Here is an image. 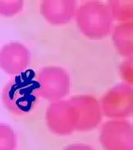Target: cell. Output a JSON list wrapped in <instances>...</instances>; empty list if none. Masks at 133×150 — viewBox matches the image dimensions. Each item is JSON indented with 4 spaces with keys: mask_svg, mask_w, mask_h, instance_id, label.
Segmentation results:
<instances>
[{
    "mask_svg": "<svg viewBox=\"0 0 133 150\" xmlns=\"http://www.w3.org/2000/svg\"><path fill=\"white\" fill-rule=\"evenodd\" d=\"M120 72L125 82L132 85V58H129L120 67Z\"/></svg>",
    "mask_w": 133,
    "mask_h": 150,
    "instance_id": "obj_14",
    "label": "cell"
},
{
    "mask_svg": "<svg viewBox=\"0 0 133 150\" xmlns=\"http://www.w3.org/2000/svg\"><path fill=\"white\" fill-rule=\"evenodd\" d=\"M17 136L13 128L5 123H0V150H15Z\"/></svg>",
    "mask_w": 133,
    "mask_h": 150,
    "instance_id": "obj_12",
    "label": "cell"
},
{
    "mask_svg": "<svg viewBox=\"0 0 133 150\" xmlns=\"http://www.w3.org/2000/svg\"><path fill=\"white\" fill-rule=\"evenodd\" d=\"M107 6L113 20L119 23L132 22L133 2L132 0H110Z\"/></svg>",
    "mask_w": 133,
    "mask_h": 150,
    "instance_id": "obj_11",
    "label": "cell"
},
{
    "mask_svg": "<svg viewBox=\"0 0 133 150\" xmlns=\"http://www.w3.org/2000/svg\"><path fill=\"white\" fill-rule=\"evenodd\" d=\"M23 0H0V15L3 17H13L23 11Z\"/></svg>",
    "mask_w": 133,
    "mask_h": 150,
    "instance_id": "obj_13",
    "label": "cell"
},
{
    "mask_svg": "<svg viewBox=\"0 0 133 150\" xmlns=\"http://www.w3.org/2000/svg\"><path fill=\"white\" fill-rule=\"evenodd\" d=\"M99 140L104 150H133L132 124L127 119H110L102 125Z\"/></svg>",
    "mask_w": 133,
    "mask_h": 150,
    "instance_id": "obj_5",
    "label": "cell"
},
{
    "mask_svg": "<svg viewBox=\"0 0 133 150\" xmlns=\"http://www.w3.org/2000/svg\"><path fill=\"white\" fill-rule=\"evenodd\" d=\"M36 81L39 97L50 102L63 100L70 93V74L62 67L49 66L42 68Z\"/></svg>",
    "mask_w": 133,
    "mask_h": 150,
    "instance_id": "obj_3",
    "label": "cell"
},
{
    "mask_svg": "<svg viewBox=\"0 0 133 150\" xmlns=\"http://www.w3.org/2000/svg\"><path fill=\"white\" fill-rule=\"evenodd\" d=\"M46 123L55 135L68 136L76 131L77 117L70 99L51 102L46 112Z\"/></svg>",
    "mask_w": 133,
    "mask_h": 150,
    "instance_id": "obj_6",
    "label": "cell"
},
{
    "mask_svg": "<svg viewBox=\"0 0 133 150\" xmlns=\"http://www.w3.org/2000/svg\"><path fill=\"white\" fill-rule=\"evenodd\" d=\"M103 115L110 119H126L132 115V85L120 82L105 93L100 101Z\"/></svg>",
    "mask_w": 133,
    "mask_h": 150,
    "instance_id": "obj_4",
    "label": "cell"
},
{
    "mask_svg": "<svg viewBox=\"0 0 133 150\" xmlns=\"http://www.w3.org/2000/svg\"><path fill=\"white\" fill-rule=\"evenodd\" d=\"M77 112V124L76 131L89 132L94 129L102 121L101 108L100 101L95 96L90 94L73 96L70 98Z\"/></svg>",
    "mask_w": 133,
    "mask_h": 150,
    "instance_id": "obj_7",
    "label": "cell"
},
{
    "mask_svg": "<svg viewBox=\"0 0 133 150\" xmlns=\"http://www.w3.org/2000/svg\"><path fill=\"white\" fill-rule=\"evenodd\" d=\"M30 60V51L20 42L5 44L0 49V69L9 75L15 76L25 72Z\"/></svg>",
    "mask_w": 133,
    "mask_h": 150,
    "instance_id": "obj_8",
    "label": "cell"
},
{
    "mask_svg": "<svg viewBox=\"0 0 133 150\" xmlns=\"http://www.w3.org/2000/svg\"><path fill=\"white\" fill-rule=\"evenodd\" d=\"M63 150H96L91 145L84 143H77V144H70Z\"/></svg>",
    "mask_w": 133,
    "mask_h": 150,
    "instance_id": "obj_15",
    "label": "cell"
},
{
    "mask_svg": "<svg viewBox=\"0 0 133 150\" xmlns=\"http://www.w3.org/2000/svg\"><path fill=\"white\" fill-rule=\"evenodd\" d=\"M39 98L36 75L31 69L14 76L2 91L4 106L8 111L18 116L31 112L38 103Z\"/></svg>",
    "mask_w": 133,
    "mask_h": 150,
    "instance_id": "obj_1",
    "label": "cell"
},
{
    "mask_svg": "<svg viewBox=\"0 0 133 150\" xmlns=\"http://www.w3.org/2000/svg\"><path fill=\"white\" fill-rule=\"evenodd\" d=\"M113 41L115 48L125 58H132L133 23H118L113 30Z\"/></svg>",
    "mask_w": 133,
    "mask_h": 150,
    "instance_id": "obj_10",
    "label": "cell"
},
{
    "mask_svg": "<svg viewBox=\"0 0 133 150\" xmlns=\"http://www.w3.org/2000/svg\"><path fill=\"white\" fill-rule=\"evenodd\" d=\"M76 24L85 37L92 40L107 38L113 29V20L107 4L100 1H87L77 7Z\"/></svg>",
    "mask_w": 133,
    "mask_h": 150,
    "instance_id": "obj_2",
    "label": "cell"
},
{
    "mask_svg": "<svg viewBox=\"0 0 133 150\" xmlns=\"http://www.w3.org/2000/svg\"><path fill=\"white\" fill-rule=\"evenodd\" d=\"M77 7L74 0H43L40 3V13L49 24L61 26L75 18Z\"/></svg>",
    "mask_w": 133,
    "mask_h": 150,
    "instance_id": "obj_9",
    "label": "cell"
}]
</instances>
